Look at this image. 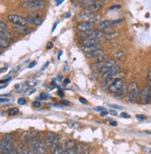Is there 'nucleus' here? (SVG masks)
I'll list each match as a JSON object with an SVG mask.
<instances>
[{
    "label": "nucleus",
    "instance_id": "ea45409f",
    "mask_svg": "<svg viewBox=\"0 0 151 154\" xmlns=\"http://www.w3.org/2000/svg\"><path fill=\"white\" fill-rule=\"evenodd\" d=\"M61 104H64V105H70L71 104V102L66 101V100H61Z\"/></svg>",
    "mask_w": 151,
    "mask_h": 154
},
{
    "label": "nucleus",
    "instance_id": "a18cd8bd",
    "mask_svg": "<svg viewBox=\"0 0 151 154\" xmlns=\"http://www.w3.org/2000/svg\"><path fill=\"white\" fill-rule=\"evenodd\" d=\"M34 92H35V89H29V91L26 92V94H27V95H31V94L33 93Z\"/></svg>",
    "mask_w": 151,
    "mask_h": 154
},
{
    "label": "nucleus",
    "instance_id": "5fc2aeb1",
    "mask_svg": "<svg viewBox=\"0 0 151 154\" xmlns=\"http://www.w3.org/2000/svg\"><path fill=\"white\" fill-rule=\"evenodd\" d=\"M110 125H114V126H115V125H117V123H116L115 121H112V122H110Z\"/></svg>",
    "mask_w": 151,
    "mask_h": 154
},
{
    "label": "nucleus",
    "instance_id": "4c0bfd02",
    "mask_svg": "<svg viewBox=\"0 0 151 154\" xmlns=\"http://www.w3.org/2000/svg\"><path fill=\"white\" fill-rule=\"evenodd\" d=\"M9 100L7 98H0V104H4V102H8Z\"/></svg>",
    "mask_w": 151,
    "mask_h": 154
},
{
    "label": "nucleus",
    "instance_id": "f704fd0d",
    "mask_svg": "<svg viewBox=\"0 0 151 154\" xmlns=\"http://www.w3.org/2000/svg\"><path fill=\"white\" fill-rule=\"evenodd\" d=\"M136 118L139 119V120H146V115H143V114H137L136 115Z\"/></svg>",
    "mask_w": 151,
    "mask_h": 154
},
{
    "label": "nucleus",
    "instance_id": "ddd939ff",
    "mask_svg": "<svg viewBox=\"0 0 151 154\" xmlns=\"http://www.w3.org/2000/svg\"><path fill=\"white\" fill-rule=\"evenodd\" d=\"M104 54V49L102 47H98L97 49L92 51V52H89V53H86V57L88 58H96L98 57L99 56H101Z\"/></svg>",
    "mask_w": 151,
    "mask_h": 154
},
{
    "label": "nucleus",
    "instance_id": "dca6fc26",
    "mask_svg": "<svg viewBox=\"0 0 151 154\" xmlns=\"http://www.w3.org/2000/svg\"><path fill=\"white\" fill-rule=\"evenodd\" d=\"M111 24H112V21L111 20H101V21L98 22L97 27H98V30L105 31V30H107V29H109V28L111 27Z\"/></svg>",
    "mask_w": 151,
    "mask_h": 154
},
{
    "label": "nucleus",
    "instance_id": "49530a36",
    "mask_svg": "<svg viewBox=\"0 0 151 154\" xmlns=\"http://www.w3.org/2000/svg\"><path fill=\"white\" fill-rule=\"evenodd\" d=\"M107 1H109V0H94V2H97V3H105V2H107Z\"/></svg>",
    "mask_w": 151,
    "mask_h": 154
},
{
    "label": "nucleus",
    "instance_id": "c9c22d12",
    "mask_svg": "<svg viewBox=\"0 0 151 154\" xmlns=\"http://www.w3.org/2000/svg\"><path fill=\"white\" fill-rule=\"evenodd\" d=\"M121 117H122V118H130V115L128 113H121Z\"/></svg>",
    "mask_w": 151,
    "mask_h": 154
},
{
    "label": "nucleus",
    "instance_id": "0eeeda50",
    "mask_svg": "<svg viewBox=\"0 0 151 154\" xmlns=\"http://www.w3.org/2000/svg\"><path fill=\"white\" fill-rule=\"evenodd\" d=\"M121 68L120 65H118V64H116V65H114L112 68H110L106 73L102 74V79L103 80H106L108 78H112L113 76H115L117 75L120 71H121Z\"/></svg>",
    "mask_w": 151,
    "mask_h": 154
},
{
    "label": "nucleus",
    "instance_id": "2eb2a0df",
    "mask_svg": "<svg viewBox=\"0 0 151 154\" xmlns=\"http://www.w3.org/2000/svg\"><path fill=\"white\" fill-rule=\"evenodd\" d=\"M55 137H56V135H55L53 132H48V133L46 135L45 139H44V142H45L46 148H50V147H51V145H52V143H53V141H54V139H55Z\"/></svg>",
    "mask_w": 151,
    "mask_h": 154
},
{
    "label": "nucleus",
    "instance_id": "f8f14e48",
    "mask_svg": "<svg viewBox=\"0 0 151 154\" xmlns=\"http://www.w3.org/2000/svg\"><path fill=\"white\" fill-rule=\"evenodd\" d=\"M99 39H91V38H88V39H81L80 44L82 46H89V45H99Z\"/></svg>",
    "mask_w": 151,
    "mask_h": 154
},
{
    "label": "nucleus",
    "instance_id": "3c124183",
    "mask_svg": "<svg viewBox=\"0 0 151 154\" xmlns=\"http://www.w3.org/2000/svg\"><path fill=\"white\" fill-rule=\"evenodd\" d=\"M79 154H89V150H88V149H84L82 152H80Z\"/></svg>",
    "mask_w": 151,
    "mask_h": 154
},
{
    "label": "nucleus",
    "instance_id": "6e6552de",
    "mask_svg": "<svg viewBox=\"0 0 151 154\" xmlns=\"http://www.w3.org/2000/svg\"><path fill=\"white\" fill-rule=\"evenodd\" d=\"M94 27H95V22H90V21H82L77 24V30L80 32L91 31L94 30Z\"/></svg>",
    "mask_w": 151,
    "mask_h": 154
},
{
    "label": "nucleus",
    "instance_id": "39448f33",
    "mask_svg": "<svg viewBox=\"0 0 151 154\" xmlns=\"http://www.w3.org/2000/svg\"><path fill=\"white\" fill-rule=\"evenodd\" d=\"M140 101L143 104H151V87L148 85L144 87L140 92Z\"/></svg>",
    "mask_w": 151,
    "mask_h": 154
},
{
    "label": "nucleus",
    "instance_id": "393cba45",
    "mask_svg": "<svg viewBox=\"0 0 151 154\" xmlns=\"http://www.w3.org/2000/svg\"><path fill=\"white\" fill-rule=\"evenodd\" d=\"M9 45V42L3 39V38H0V47H2V48H7L8 47Z\"/></svg>",
    "mask_w": 151,
    "mask_h": 154
},
{
    "label": "nucleus",
    "instance_id": "c85d7f7f",
    "mask_svg": "<svg viewBox=\"0 0 151 154\" xmlns=\"http://www.w3.org/2000/svg\"><path fill=\"white\" fill-rule=\"evenodd\" d=\"M106 60H107V55L106 54H103L101 56H99L98 57H96L97 62H103V61H106Z\"/></svg>",
    "mask_w": 151,
    "mask_h": 154
},
{
    "label": "nucleus",
    "instance_id": "c756f323",
    "mask_svg": "<svg viewBox=\"0 0 151 154\" xmlns=\"http://www.w3.org/2000/svg\"><path fill=\"white\" fill-rule=\"evenodd\" d=\"M8 113H9V115H16L19 113V109L18 108H12L9 110Z\"/></svg>",
    "mask_w": 151,
    "mask_h": 154
},
{
    "label": "nucleus",
    "instance_id": "473e14b6",
    "mask_svg": "<svg viewBox=\"0 0 151 154\" xmlns=\"http://www.w3.org/2000/svg\"><path fill=\"white\" fill-rule=\"evenodd\" d=\"M18 104L20 105H23V104H26V100H25L24 98H20V99H18Z\"/></svg>",
    "mask_w": 151,
    "mask_h": 154
},
{
    "label": "nucleus",
    "instance_id": "9b49d317",
    "mask_svg": "<svg viewBox=\"0 0 151 154\" xmlns=\"http://www.w3.org/2000/svg\"><path fill=\"white\" fill-rule=\"evenodd\" d=\"M114 65H116V61H115V59H113V58H110V59H107L106 61H105V66L102 68H100L98 71H99V73L100 74H104V73H106L110 68H112Z\"/></svg>",
    "mask_w": 151,
    "mask_h": 154
},
{
    "label": "nucleus",
    "instance_id": "c03bdc74",
    "mask_svg": "<svg viewBox=\"0 0 151 154\" xmlns=\"http://www.w3.org/2000/svg\"><path fill=\"white\" fill-rule=\"evenodd\" d=\"M109 106H110V107H112V108H114V109H122V107H121V106H119V105L109 104Z\"/></svg>",
    "mask_w": 151,
    "mask_h": 154
},
{
    "label": "nucleus",
    "instance_id": "6e6d98bb",
    "mask_svg": "<svg viewBox=\"0 0 151 154\" xmlns=\"http://www.w3.org/2000/svg\"><path fill=\"white\" fill-rule=\"evenodd\" d=\"M21 154H28V149H24Z\"/></svg>",
    "mask_w": 151,
    "mask_h": 154
},
{
    "label": "nucleus",
    "instance_id": "4468645a",
    "mask_svg": "<svg viewBox=\"0 0 151 154\" xmlns=\"http://www.w3.org/2000/svg\"><path fill=\"white\" fill-rule=\"evenodd\" d=\"M0 150H1L0 151V154H11V152L14 150V141L10 140L9 142Z\"/></svg>",
    "mask_w": 151,
    "mask_h": 154
},
{
    "label": "nucleus",
    "instance_id": "680f3d73",
    "mask_svg": "<svg viewBox=\"0 0 151 154\" xmlns=\"http://www.w3.org/2000/svg\"><path fill=\"white\" fill-rule=\"evenodd\" d=\"M0 54H1V50H0Z\"/></svg>",
    "mask_w": 151,
    "mask_h": 154
},
{
    "label": "nucleus",
    "instance_id": "79ce46f5",
    "mask_svg": "<svg viewBox=\"0 0 151 154\" xmlns=\"http://www.w3.org/2000/svg\"><path fill=\"white\" fill-rule=\"evenodd\" d=\"M37 65V63L35 62V61H33V62H32L30 65H29V68H34L35 66Z\"/></svg>",
    "mask_w": 151,
    "mask_h": 154
},
{
    "label": "nucleus",
    "instance_id": "4d7b16f0",
    "mask_svg": "<svg viewBox=\"0 0 151 154\" xmlns=\"http://www.w3.org/2000/svg\"><path fill=\"white\" fill-rule=\"evenodd\" d=\"M7 69H8V68H2V69H1V71H0V72H1V73H4V72H6V71H7Z\"/></svg>",
    "mask_w": 151,
    "mask_h": 154
},
{
    "label": "nucleus",
    "instance_id": "bb28decb",
    "mask_svg": "<svg viewBox=\"0 0 151 154\" xmlns=\"http://www.w3.org/2000/svg\"><path fill=\"white\" fill-rule=\"evenodd\" d=\"M73 142L71 140H69V141H67L66 142V144L64 145V150H67V149H71L72 147H73V144H72Z\"/></svg>",
    "mask_w": 151,
    "mask_h": 154
},
{
    "label": "nucleus",
    "instance_id": "cd10ccee",
    "mask_svg": "<svg viewBox=\"0 0 151 154\" xmlns=\"http://www.w3.org/2000/svg\"><path fill=\"white\" fill-rule=\"evenodd\" d=\"M63 150H64V148L60 145L57 149H55L53 152H51V154H61V153H62V151H63Z\"/></svg>",
    "mask_w": 151,
    "mask_h": 154
},
{
    "label": "nucleus",
    "instance_id": "4be33fe9",
    "mask_svg": "<svg viewBox=\"0 0 151 154\" xmlns=\"http://www.w3.org/2000/svg\"><path fill=\"white\" fill-rule=\"evenodd\" d=\"M127 89H128V86L123 85L121 87V89H120L119 91L115 93V95L117 97H122V96H124L125 94H126V92H127Z\"/></svg>",
    "mask_w": 151,
    "mask_h": 154
},
{
    "label": "nucleus",
    "instance_id": "052dcab7",
    "mask_svg": "<svg viewBox=\"0 0 151 154\" xmlns=\"http://www.w3.org/2000/svg\"><path fill=\"white\" fill-rule=\"evenodd\" d=\"M11 154H16V150L14 149L13 151H12V152H11Z\"/></svg>",
    "mask_w": 151,
    "mask_h": 154
},
{
    "label": "nucleus",
    "instance_id": "a211bd4d",
    "mask_svg": "<svg viewBox=\"0 0 151 154\" xmlns=\"http://www.w3.org/2000/svg\"><path fill=\"white\" fill-rule=\"evenodd\" d=\"M0 38H3V39L9 41L12 39V35L9 32H8L5 29H0Z\"/></svg>",
    "mask_w": 151,
    "mask_h": 154
},
{
    "label": "nucleus",
    "instance_id": "412c9836",
    "mask_svg": "<svg viewBox=\"0 0 151 154\" xmlns=\"http://www.w3.org/2000/svg\"><path fill=\"white\" fill-rule=\"evenodd\" d=\"M46 149L47 148H46L45 142H44V141H41L40 144L38 145V147H37V149H36V153L35 154H45Z\"/></svg>",
    "mask_w": 151,
    "mask_h": 154
},
{
    "label": "nucleus",
    "instance_id": "b1692460",
    "mask_svg": "<svg viewBox=\"0 0 151 154\" xmlns=\"http://www.w3.org/2000/svg\"><path fill=\"white\" fill-rule=\"evenodd\" d=\"M77 150H78L77 146H73L71 149H67V150H64L63 154H77Z\"/></svg>",
    "mask_w": 151,
    "mask_h": 154
},
{
    "label": "nucleus",
    "instance_id": "e2e57ef3",
    "mask_svg": "<svg viewBox=\"0 0 151 154\" xmlns=\"http://www.w3.org/2000/svg\"><path fill=\"white\" fill-rule=\"evenodd\" d=\"M41 1H45V0H41Z\"/></svg>",
    "mask_w": 151,
    "mask_h": 154
},
{
    "label": "nucleus",
    "instance_id": "20e7f679",
    "mask_svg": "<svg viewBox=\"0 0 151 154\" xmlns=\"http://www.w3.org/2000/svg\"><path fill=\"white\" fill-rule=\"evenodd\" d=\"M123 85H124V80L123 79H121V78L115 79L108 86V91L110 93H116L120 89H121V87Z\"/></svg>",
    "mask_w": 151,
    "mask_h": 154
},
{
    "label": "nucleus",
    "instance_id": "1a4fd4ad",
    "mask_svg": "<svg viewBox=\"0 0 151 154\" xmlns=\"http://www.w3.org/2000/svg\"><path fill=\"white\" fill-rule=\"evenodd\" d=\"M104 4L102 3H97V2H94L92 4H89L85 6V8H84V11L85 12H91V13H96V12L99 11L103 8Z\"/></svg>",
    "mask_w": 151,
    "mask_h": 154
},
{
    "label": "nucleus",
    "instance_id": "f3484780",
    "mask_svg": "<svg viewBox=\"0 0 151 154\" xmlns=\"http://www.w3.org/2000/svg\"><path fill=\"white\" fill-rule=\"evenodd\" d=\"M15 32L22 35H27L32 32V29L27 26H17L15 28Z\"/></svg>",
    "mask_w": 151,
    "mask_h": 154
},
{
    "label": "nucleus",
    "instance_id": "58836bf2",
    "mask_svg": "<svg viewBox=\"0 0 151 154\" xmlns=\"http://www.w3.org/2000/svg\"><path fill=\"white\" fill-rule=\"evenodd\" d=\"M95 111L96 112H103V111H105V108L104 107H96V108H95Z\"/></svg>",
    "mask_w": 151,
    "mask_h": 154
},
{
    "label": "nucleus",
    "instance_id": "6ab92c4d",
    "mask_svg": "<svg viewBox=\"0 0 151 154\" xmlns=\"http://www.w3.org/2000/svg\"><path fill=\"white\" fill-rule=\"evenodd\" d=\"M60 139H61V137L60 136H56L55 137V139L53 141V143L51 145V152H53L55 149H57L59 146H60Z\"/></svg>",
    "mask_w": 151,
    "mask_h": 154
},
{
    "label": "nucleus",
    "instance_id": "0e129e2a",
    "mask_svg": "<svg viewBox=\"0 0 151 154\" xmlns=\"http://www.w3.org/2000/svg\"><path fill=\"white\" fill-rule=\"evenodd\" d=\"M56 1H58V0H56Z\"/></svg>",
    "mask_w": 151,
    "mask_h": 154
},
{
    "label": "nucleus",
    "instance_id": "2f4dec72",
    "mask_svg": "<svg viewBox=\"0 0 151 154\" xmlns=\"http://www.w3.org/2000/svg\"><path fill=\"white\" fill-rule=\"evenodd\" d=\"M0 29H5V30H7L8 29V24L6 22L2 21V20H0Z\"/></svg>",
    "mask_w": 151,
    "mask_h": 154
},
{
    "label": "nucleus",
    "instance_id": "5701e85b",
    "mask_svg": "<svg viewBox=\"0 0 151 154\" xmlns=\"http://www.w3.org/2000/svg\"><path fill=\"white\" fill-rule=\"evenodd\" d=\"M99 47V45H89V46H83V50L85 53H89L92 52V51L97 49Z\"/></svg>",
    "mask_w": 151,
    "mask_h": 154
},
{
    "label": "nucleus",
    "instance_id": "13d9d810",
    "mask_svg": "<svg viewBox=\"0 0 151 154\" xmlns=\"http://www.w3.org/2000/svg\"><path fill=\"white\" fill-rule=\"evenodd\" d=\"M58 95L62 97V96H63V95H64V93H63V92H61V91H59V92H58Z\"/></svg>",
    "mask_w": 151,
    "mask_h": 154
},
{
    "label": "nucleus",
    "instance_id": "f257e3e1",
    "mask_svg": "<svg viewBox=\"0 0 151 154\" xmlns=\"http://www.w3.org/2000/svg\"><path fill=\"white\" fill-rule=\"evenodd\" d=\"M127 93H128V101L129 102H134L137 99L138 95H139V87L136 82H130L127 89Z\"/></svg>",
    "mask_w": 151,
    "mask_h": 154
},
{
    "label": "nucleus",
    "instance_id": "603ef678",
    "mask_svg": "<svg viewBox=\"0 0 151 154\" xmlns=\"http://www.w3.org/2000/svg\"><path fill=\"white\" fill-rule=\"evenodd\" d=\"M70 83V80L69 79H65L64 80H63V84L64 85H67V84H69Z\"/></svg>",
    "mask_w": 151,
    "mask_h": 154
},
{
    "label": "nucleus",
    "instance_id": "7ed1b4c3",
    "mask_svg": "<svg viewBox=\"0 0 151 154\" xmlns=\"http://www.w3.org/2000/svg\"><path fill=\"white\" fill-rule=\"evenodd\" d=\"M46 5L45 1H41V0H30V1H26L22 3V7L28 9H39L44 8Z\"/></svg>",
    "mask_w": 151,
    "mask_h": 154
},
{
    "label": "nucleus",
    "instance_id": "423d86ee",
    "mask_svg": "<svg viewBox=\"0 0 151 154\" xmlns=\"http://www.w3.org/2000/svg\"><path fill=\"white\" fill-rule=\"evenodd\" d=\"M8 20L17 26H26L28 24L27 20L25 18L20 16V15H16V14H10L8 16Z\"/></svg>",
    "mask_w": 151,
    "mask_h": 154
},
{
    "label": "nucleus",
    "instance_id": "e433bc0d",
    "mask_svg": "<svg viewBox=\"0 0 151 154\" xmlns=\"http://www.w3.org/2000/svg\"><path fill=\"white\" fill-rule=\"evenodd\" d=\"M48 97V94L47 93H45V92H43V93H41L40 94V99H42V100H44V99H46Z\"/></svg>",
    "mask_w": 151,
    "mask_h": 154
},
{
    "label": "nucleus",
    "instance_id": "37998d69",
    "mask_svg": "<svg viewBox=\"0 0 151 154\" xmlns=\"http://www.w3.org/2000/svg\"><path fill=\"white\" fill-rule=\"evenodd\" d=\"M121 6L120 5H114V6H111L109 8V10H112V9H116V8H120Z\"/></svg>",
    "mask_w": 151,
    "mask_h": 154
},
{
    "label": "nucleus",
    "instance_id": "a878e982",
    "mask_svg": "<svg viewBox=\"0 0 151 154\" xmlns=\"http://www.w3.org/2000/svg\"><path fill=\"white\" fill-rule=\"evenodd\" d=\"M123 56H124L123 51H118V52H116L114 54V58H116V59H121Z\"/></svg>",
    "mask_w": 151,
    "mask_h": 154
},
{
    "label": "nucleus",
    "instance_id": "f03ea898",
    "mask_svg": "<svg viewBox=\"0 0 151 154\" xmlns=\"http://www.w3.org/2000/svg\"><path fill=\"white\" fill-rule=\"evenodd\" d=\"M100 18V15H97L96 13H91V12H81L80 14L77 15V20L80 22L82 21H90V22H96Z\"/></svg>",
    "mask_w": 151,
    "mask_h": 154
},
{
    "label": "nucleus",
    "instance_id": "aec40b11",
    "mask_svg": "<svg viewBox=\"0 0 151 154\" xmlns=\"http://www.w3.org/2000/svg\"><path fill=\"white\" fill-rule=\"evenodd\" d=\"M120 35L119 32H108L105 34L104 38L107 40V41H110V40H113V39H116V38Z\"/></svg>",
    "mask_w": 151,
    "mask_h": 154
},
{
    "label": "nucleus",
    "instance_id": "864d4df0",
    "mask_svg": "<svg viewBox=\"0 0 151 154\" xmlns=\"http://www.w3.org/2000/svg\"><path fill=\"white\" fill-rule=\"evenodd\" d=\"M110 113H112V115H117V113L115 111H109Z\"/></svg>",
    "mask_w": 151,
    "mask_h": 154
},
{
    "label": "nucleus",
    "instance_id": "de8ad7c7",
    "mask_svg": "<svg viewBox=\"0 0 151 154\" xmlns=\"http://www.w3.org/2000/svg\"><path fill=\"white\" fill-rule=\"evenodd\" d=\"M108 113H108L107 111H103V112L100 113V115H101V116H106V115H107Z\"/></svg>",
    "mask_w": 151,
    "mask_h": 154
},
{
    "label": "nucleus",
    "instance_id": "72a5a7b5",
    "mask_svg": "<svg viewBox=\"0 0 151 154\" xmlns=\"http://www.w3.org/2000/svg\"><path fill=\"white\" fill-rule=\"evenodd\" d=\"M40 106H41V102H40V101H35L33 102V107H34V108H38V107H40Z\"/></svg>",
    "mask_w": 151,
    "mask_h": 154
},
{
    "label": "nucleus",
    "instance_id": "bf43d9fd",
    "mask_svg": "<svg viewBox=\"0 0 151 154\" xmlns=\"http://www.w3.org/2000/svg\"><path fill=\"white\" fill-rule=\"evenodd\" d=\"M62 2H63V0H59V1H58V2H57V6H59Z\"/></svg>",
    "mask_w": 151,
    "mask_h": 154
},
{
    "label": "nucleus",
    "instance_id": "8fccbe9b",
    "mask_svg": "<svg viewBox=\"0 0 151 154\" xmlns=\"http://www.w3.org/2000/svg\"><path fill=\"white\" fill-rule=\"evenodd\" d=\"M46 47H47V49H51L53 47V44L52 43H48L47 45H46Z\"/></svg>",
    "mask_w": 151,
    "mask_h": 154
},
{
    "label": "nucleus",
    "instance_id": "a19ab883",
    "mask_svg": "<svg viewBox=\"0 0 151 154\" xmlns=\"http://www.w3.org/2000/svg\"><path fill=\"white\" fill-rule=\"evenodd\" d=\"M79 101L82 102V104H87V101L84 98H83V97H79Z\"/></svg>",
    "mask_w": 151,
    "mask_h": 154
},
{
    "label": "nucleus",
    "instance_id": "09e8293b",
    "mask_svg": "<svg viewBox=\"0 0 151 154\" xmlns=\"http://www.w3.org/2000/svg\"><path fill=\"white\" fill-rule=\"evenodd\" d=\"M48 65H49V62H46V63L45 64V65L43 66V68H42V69H41V70H45V69L48 67Z\"/></svg>",
    "mask_w": 151,
    "mask_h": 154
},
{
    "label": "nucleus",
    "instance_id": "7c9ffc66",
    "mask_svg": "<svg viewBox=\"0 0 151 154\" xmlns=\"http://www.w3.org/2000/svg\"><path fill=\"white\" fill-rule=\"evenodd\" d=\"M147 83H148V86L151 87V68L148 70V73H147Z\"/></svg>",
    "mask_w": 151,
    "mask_h": 154
},
{
    "label": "nucleus",
    "instance_id": "9d476101",
    "mask_svg": "<svg viewBox=\"0 0 151 154\" xmlns=\"http://www.w3.org/2000/svg\"><path fill=\"white\" fill-rule=\"evenodd\" d=\"M25 19H26L28 23L35 25V26H39V25L42 23V19L37 14H31L27 17H25Z\"/></svg>",
    "mask_w": 151,
    "mask_h": 154
},
{
    "label": "nucleus",
    "instance_id": "69168bd1",
    "mask_svg": "<svg viewBox=\"0 0 151 154\" xmlns=\"http://www.w3.org/2000/svg\"><path fill=\"white\" fill-rule=\"evenodd\" d=\"M150 145H151V143H150Z\"/></svg>",
    "mask_w": 151,
    "mask_h": 154
}]
</instances>
